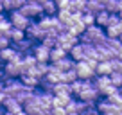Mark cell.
<instances>
[{"instance_id": "4fadbf2b", "label": "cell", "mask_w": 122, "mask_h": 115, "mask_svg": "<svg viewBox=\"0 0 122 115\" xmlns=\"http://www.w3.org/2000/svg\"><path fill=\"white\" fill-rule=\"evenodd\" d=\"M68 56L72 58L74 61H81V59H84V45L81 42H77L76 45L68 50Z\"/></svg>"}, {"instance_id": "5b68a950", "label": "cell", "mask_w": 122, "mask_h": 115, "mask_svg": "<svg viewBox=\"0 0 122 115\" xmlns=\"http://www.w3.org/2000/svg\"><path fill=\"white\" fill-rule=\"evenodd\" d=\"M23 74V67H22V58L18 59H13V61H7L4 67V76L9 77H20Z\"/></svg>"}, {"instance_id": "8fae6325", "label": "cell", "mask_w": 122, "mask_h": 115, "mask_svg": "<svg viewBox=\"0 0 122 115\" xmlns=\"http://www.w3.org/2000/svg\"><path fill=\"white\" fill-rule=\"evenodd\" d=\"M34 43L36 42H32L30 38H23V40H20V42H16V43H13V47H15L16 50H18L20 54H30L32 52V47H34Z\"/></svg>"}, {"instance_id": "d6986e66", "label": "cell", "mask_w": 122, "mask_h": 115, "mask_svg": "<svg viewBox=\"0 0 122 115\" xmlns=\"http://www.w3.org/2000/svg\"><path fill=\"white\" fill-rule=\"evenodd\" d=\"M65 56H68V50H65L63 47L56 45V47H52V49H50V63L59 61L61 58H65Z\"/></svg>"}, {"instance_id": "ab89813d", "label": "cell", "mask_w": 122, "mask_h": 115, "mask_svg": "<svg viewBox=\"0 0 122 115\" xmlns=\"http://www.w3.org/2000/svg\"><path fill=\"white\" fill-rule=\"evenodd\" d=\"M13 115H27V113H25V110H20V111H16V113H13Z\"/></svg>"}, {"instance_id": "d590c367", "label": "cell", "mask_w": 122, "mask_h": 115, "mask_svg": "<svg viewBox=\"0 0 122 115\" xmlns=\"http://www.w3.org/2000/svg\"><path fill=\"white\" fill-rule=\"evenodd\" d=\"M50 115H68L65 106H52L50 108Z\"/></svg>"}, {"instance_id": "e575fe53", "label": "cell", "mask_w": 122, "mask_h": 115, "mask_svg": "<svg viewBox=\"0 0 122 115\" xmlns=\"http://www.w3.org/2000/svg\"><path fill=\"white\" fill-rule=\"evenodd\" d=\"M110 63H111V70H113V72L122 74V59H118V58H113V59H110Z\"/></svg>"}, {"instance_id": "c3c4849f", "label": "cell", "mask_w": 122, "mask_h": 115, "mask_svg": "<svg viewBox=\"0 0 122 115\" xmlns=\"http://www.w3.org/2000/svg\"><path fill=\"white\" fill-rule=\"evenodd\" d=\"M68 115H79V113H77V111H74V113H68Z\"/></svg>"}, {"instance_id": "5bb4252c", "label": "cell", "mask_w": 122, "mask_h": 115, "mask_svg": "<svg viewBox=\"0 0 122 115\" xmlns=\"http://www.w3.org/2000/svg\"><path fill=\"white\" fill-rule=\"evenodd\" d=\"M93 84H95V88L99 90V94L102 95L104 90H106L108 86L111 84V79H110V76H95V79H93Z\"/></svg>"}, {"instance_id": "d6a6232c", "label": "cell", "mask_w": 122, "mask_h": 115, "mask_svg": "<svg viewBox=\"0 0 122 115\" xmlns=\"http://www.w3.org/2000/svg\"><path fill=\"white\" fill-rule=\"evenodd\" d=\"M104 9H106L108 13H117V9H118V0H108L106 4H104Z\"/></svg>"}, {"instance_id": "f546056e", "label": "cell", "mask_w": 122, "mask_h": 115, "mask_svg": "<svg viewBox=\"0 0 122 115\" xmlns=\"http://www.w3.org/2000/svg\"><path fill=\"white\" fill-rule=\"evenodd\" d=\"M70 9L72 11L84 13L86 11V0H70Z\"/></svg>"}, {"instance_id": "1f68e13d", "label": "cell", "mask_w": 122, "mask_h": 115, "mask_svg": "<svg viewBox=\"0 0 122 115\" xmlns=\"http://www.w3.org/2000/svg\"><path fill=\"white\" fill-rule=\"evenodd\" d=\"M79 115H101V111L97 110V106H95V104H88V106L84 108V110L81 111Z\"/></svg>"}, {"instance_id": "f6af8a7d", "label": "cell", "mask_w": 122, "mask_h": 115, "mask_svg": "<svg viewBox=\"0 0 122 115\" xmlns=\"http://www.w3.org/2000/svg\"><path fill=\"white\" fill-rule=\"evenodd\" d=\"M34 2H40V4H43V2H45V0H34Z\"/></svg>"}, {"instance_id": "484cf974", "label": "cell", "mask_w": 122, "mask_h": 115, "mask_svg": "<svg viewBox=\"0 0 122 115\" xmlns=\"http://www.w3.org/2000/svg\"><path fill=\"white\" fill-rule=\"evenodd\" d=\"M72 9H68V7H66V9H57V13H56V16H57V20H59V22L61 23H65V25H66V23H68L70 22V18H72Z\"/></svg>"}, {"instance_id": "b9f144b4", "label": "cell", "mask_w": 122, "mask_h": 115, "mask_svg": "<svg viewBox=\"0 0 122 115\" xmlns=\"http://www.w3.org/2000/svg\"><path fill=\"white\" fill-rule=\"evenodd\" d=\"M101 115H117V111H106V113H101Z\"/></svg>"}, {"instance_id": "ac0fdd59", "label": "cell", "mask_w": 122, "mask_h": 115, "mask_svg": "<svg viewBox=\"0 0 122 115\" xmlns=\"http://www.w3.org/2000/svg\"><path fill=\"white\" fill-rule=\"evenodd\" d=\"M27 0H2V5H4V13H11L20 9Z\"/></svg>"}, {"instance_id": "8d00e7d4", "label": "cell", "mask_w": 122, "mask_h": 115, "mask_svg": "<svg viewBox=\"0 0 122 115\" xmlns=\"http://www.w3.org/2000/svg\"><path fill=\"white\" fill-rule=\"evenodd\" d=\"M9 45H11V40H9L7 36L2 34L0 36V49H5V47H9Z\"/></svg>"}, {"instance_id": "603a6c76", "label": "cell", "mask_w": 122, "mask_h": 115, "mask_svg": "<svg viewBox=\"0 0 122 115\" xmlns=\"http://www.w3.org/2000/svg\"><path fill=\"white\" fill-rule=\"evenodd\" d=\"M104 31H106V36H108V38H118V36L122 34V25H120V23L108 25V27H104Z\"/></svg>"}, {"instance_id": "8992f818", "label": "cell", "mask_w": 122, "mask_h": 115, "mask_svg": "<svg viewBox=\"0 0 122 115\" xmlns=\"http://www.w3.org/2000/svg\"><path fill=\"white\" fill-rule=\"evenodd\" d=\"M99 97H101V94H99V90L95 88V84H92V86H88V88H84L83 92L77 95V99H81V101H84L86 104H95L97 101H99Z\"/></svg>"}, {"instance_id": "f1b7e54d", "label": "cell", "mask_w": 122, "mask_h": 115, "mask_svg": "<svg viewBox=\"0 0 122 115\" xmlns=\"http://www.w3.org/2000/svg\"><path fill=\"white\" fill-rule=\"evenodd\" d=\"M23 38H25V31H23V29H16V27H13L11 34H9L11 43H16V42H20V40H23Z\"/></svg>"}, {"instance_id": "3957f363", "label": "cell", "mask_w": 122, "mask_h": 115, "mask_svg": "<svg viewBox=\"0 0 122 115\" xmlns=\"http://www.w3.org/2000/svg\"><path fill=\"white\" fill-rule=\"evenodd\" d=\"M45 34H47V31L40 25L38 22H30L29 25H27V29H25V36L30 38L32 42H36V43L41 42V40L45 38Z\"/></svg>"}, {"instance_id": "7402d4cb", "label": "cell", "mask_w": 122, "mask_h": 115, "mask_svg": "<svg viewBox=\"0 0 122 115\" xmlns=\"http://www.w3.org/2000/svg\"><path fill=\"white\" fill-rule=\"evenodd\" d=\"M41 9H43V15L54 16L57 13V4L54 2V0H45V2L41 4Z\"/></svg>"}, {"instance_id": "7a4b0ae2", "label": "cell", "mask_w": 122, "mask_h": 115, "mask_svg": "<svg viewBox=\"0 0 122 115\" xmlns=\"http://www.w3.org/2000/svg\"><path fill=\"white\" fill-rule=\"evenodd\" d=\"M20 11L27 16V18H40L43 15V9L40 2H34V0H27L25 4L20 7Z\"/></svg>"}, {"instance_id": "6da1fadb", "label": "cell", "mask_w": 122, "mask_h": 115, "mask_svg": "<svg viewBox=\"0 0 122 115\" xmlns=\"http://www.w3.org/2000/svg\"><path fill=\"white\" fill-rule=\"evenodd\" d=\"M106 40V31H104V27L97 25H88L86 29L83 31V34H79V42L81 43H92V45H101L104 43Z\"/></svg>"}, {"instance_id": "f35d334b", "label": "cell", "mask_w": 122, "mask_h": 115, "mask_svg": "<svg viewBox=\"0 0 122 115\" xmlns=\"http://www.w3.org/2000/svg\"><path fill=\"white\" fill-rule=\"evenodd\" d=\"M5 97H7V94H5L4 90H0V104H2V103L5 101Z\"/></svg>"}, {"instance_id": "836d02e7", "label": "cell", "mask_w": 122, "mask_h": 115, "mask_svg": "<svg viewBox=\"0 0 122 115\" xmlns=\"http://www.w3.org/2000/svg\"><path fill=\"white\" fill-rule=\"evenodd\" d=\"M83 23L84 25H93L95 23V15H92V13H88V11H84L83 13Z\"/></svg>"}, {"instance_id": "30bf717a", "label": "cell", "mask_w": 122, "mask_h": 115, "mask_svg": "<svg viewBox=\"0 0 122 115\" xmlns=\"http://www.w3.org/2000/svg\"><path fill=\"white\" fill-rule=\"evenodd\" d=\"M22 56H23V54H20L13 45L5 47V49H0V61H2V63H7V61H13V59H18V58H22Z\"/></svg>"}, {"instance_id": "7c38bea8", "label": "cell", "mask_w": 122, "mask_h": 115, "mask_svg": "<svg viewBox=\"0 0 122 115\" xmlns=\"http://www.w3.org/2000/svg\"><path fill=\"white\" fill-rule=\"evenodd\" d=\"M2 106H4V110L9 111V113H16V111L23 110V104L18 103V101H16V97H13V95H7V97H5V101L2 103Z\"/></svg>"}, {"instance_id": "e0dca14e", "label": "cell", "mask_w": 122, "mask_h": 115, "mask_svg": "<svg viewBox=\"0 0 122 115\" xmlns=\"http://www.w3.org/2000/svg\"><path fill=\"white\" fill-rule=\"evenodd\" d=\"M54 95H72V86H70V83H63V81L56 83L54 84Z\"/></svg>"}, {"instance_id": "7bdbcfd3", "label": "cell", "mask_w": 122, "mask_h": 115, "mask_svg": "<svg viewBox=\"0 0 122 115\" xmlns=\"http://www.w3.org/2000/svg\"><path fill=\"white\" fill-rule=\"evenodd\" d=\"M0 13H4V5H2V0H0Z\"/></svg>"}, {"instance_id": "52a82bcc", "label": "cell", "mask_w": 122, "mask_h": 115, "mask_svg": "<svg viewBox=\"0 0 122 115\" xmlns=\"http://www.w3.org/2000/svg\"><path fill=\"white\" fill-rule=\"evenodd\" d=\"M77 42H79V36L72 34V32H68V31H63L59 36H57V45L63 47L65 50H70Z\"/></svg>"}, {"instance_id": "d4e9b609", "label": "cell", "mask_w": 122, "mask_h": 115, "mask_svg": "<svg viewBox=\"0 0 122 115\" xmlns=\"http://www.w3.org/2000/svg\"><path fill=\"white\" fill-rule=\"evenodd\" d=\"M95 23L101 27H106L108 23H110V13L106 11V9H102V11H99L95 15Z\"/></svg>"}, {"instance_id": "9a60e30c", "label": "cell", "mask_w": 122, "mask_h": 115, "mask_svg": "<svg viewBox=\"0 0 122 115\" xmlns=\"http://www.w3.org/2000/svg\"><path fill=\"white\" fill-rule=\"evenodd\" d=\"M52 65H54V67H57L61 72H66V70H70V68H74V67H76V61H74L70 56H65V58H61L59 61L52 63Z\"/></svg>"}, {"instance_id": "ee69618b", "label": "cell", "mask_w": 122, "mask_h": 115, "mask_svg": "<svg viewBox=\"0 0 122 115\" xmlns=\"http://www.w3.org/2000/svg\"><path fill=\"white\" fill-rule=\"evenodd\" d=\"M4 18H5V15H4V13H0V22H2Z\"/></svg>"}, {"instance_id": "cb8c5ba5", "label": "cell", "mask_w": 122, "mask_h": 115, "mask_svg": "<svg viewBox=\"0 0 122 115\" xmlns=\"http://www.w3.org/2000/svg\"><path fill=\"white\" fill-rule=\"evenodd\" d=\"M104 5L101 4L99 0H86V11L92 13V15H97L99 11H102Z\"/></svg>"}, {"instance_id": "7dc6e473", "label": "cell", "mask_w": 122, "mask_h": 115, "mask_svg": "<svg viewBox=\"0 0 122 115\" xmlns=\"http://www.w3.org/2000/svg\"><path fill=\"white\" fill-rule=\"evenodd\" d=\"M117 115H122V110H118V111H117Z\"/></svg>"}, {"instance_id": "bcb514c9", "label": "cell", "mask_w": 122, "mask_h": 115, "mask_svg": "<svg viewBox=\"0 0 122 115\" xmlns=\"http://www.w3.org/2000/svg\"><path fill=\"white\" fill-rule=\"evenodd\" d=\"M118 42H120V43H122V34H120V36H118Z\"/></svg>"}, {"instance_id": "4dcf8cb0", "label": "cell", "mask_w": 122, "mask_h": 115, "mask_svg": "<svg viewBox=\"0 0 122 115\" xmlns=\"http://www.w3.org/2000/svg\"><path fill=\"white\" fill-rule=\"evenodd\" d=\"M41 43L52 49V47H56V45H57V36H56V34H49V32H47L45 38L41 40Z\"/></svg>"}, {"instance_id": "60d3db41", "label": "cell", "mask_w": 122, "mask_h": 115, "mask_svg": "<svg viewBox=\"0 0 122 115\" xmlns=\"http://www.w3.org/2000/svg\"><path fill=\"white\" fill-rule=\"evenodd\" d=\"M0 90H4V77H0Z\"/></svg>"}, {"instance_id": "681fc988", "label": "cell", "mask_w": 122, "mask_h": 115, "mask_svg": "<svg viewBox=\"0 0 122 115\" xmlns=\"http://www.w3.org/2000/svg\"><path fill=\"white\" fill-rule=\"evenodd\" d=\"M4 115H13V113H9V111H5V113H4Z\"/></svg>"}, {"instance_id": "ba28073f", "label": "cell", "mask_w": 122, "mask_h": 115, "mask_svg": "<svg viewBox=\"0 0 122 115\" xmlns=\"http://www.w3.org/2000/svg\"><path fill=\"white\" fill-rule=\"evenodd\" d=\"M76 72L81 79H93L95 77V70L88 65L86 59H81V61H76Z\"/></svg>"}, {"instance_id": "74e56055", "label": "cell", "mask_w": 122, "mask_h": 115, "mask_svg": "<svg viewBox=\"0 0 122 115\" xmlns=\"http://www.w3.org/2000/svg\"><path fill=\"white\" fill-rule=\"evenodd\" d=\"M115 58H118V59H122V43L115 49Z\"/></svg>"}, {"instance_id": "2e32d148", "label": "cell", "mask_w": 122, "mask_h": 115, "mask_svg": "<svg viewBox=\"0 0 122 115\" xmlns=\"http://www.w3.org/2000/svg\"><path fill=\"white\" fill-rule=\"evenodd\" d=\"M20 81H22L25 86H29V88H34V90L40 86V77L32 76V74H22V76H20Z\"/></svg>"}, {"instance_id": "83f0119b", "label": "cell", "mask_w": 122, "mask_h": 115, "mask_svg": "<svg viewBox=\"0 0 122 115\" xmlns=\"http://www.w3.org/2000/svg\"><path fill=\"white\" fill-rule=\"evenodd\" d=\"M77 77H79V76H77L76 67H74V68H70V70H66V72H63V76H61V81H63V83H74Z\"/></svg>"}, {"instance_id": "277c9868", "label": "cell", "mask_w": 122, "mask_h": 115, "mask_svg": "<svg viewBox=\"0 0 122 115\" xmlns=\"http://www.w3.org/2000/svg\"><path fill=\"white\" fill-rule=\"evenodd\" d=\"M9 20H11L13 27H16V29H23V31H25L27 25L30 23V18H27V16L23 15L20 9H16V11H11V13H9Z\"/></svg>"}, {"instance_id": "ffe728a7", "label": "cell", "mask_w": 122, "mask_h": 115, "mask_svg": "<svg viewBox=\"0 0 122 115\" xmlns=\"http://www.w3.org/2000/svg\"><path fill=\"white\" fill-rule=\"evenodd\" d=\"M113 72L111 70V63L110 59H106V61H99L95 67V76H110V74Z\"/></svg>"}, {"instance_id": "44dd1931", "label": "cell", "mask_w": 122, "mask_h": 115, "mask_svg": "<svg viewBox=\"0 0 122 115\" xmlns=\"http://www.w3.org/2000/svg\"><path fill=\"white\" fill-rule=\"evenodd\" d=\"M61 76H63V72H61L57 67L50 65V67H49V72H47L45 77L50 81V83H59V81H61Z\"/></svg>"}, {"instance_id": "4316f807", "label": "cell", "mask_w": 122, "mask_h": 115, "mask_svg": "<svg viewBox=\"0 0 122 115\" xmlns=\"http://www.w3.org/2000/svg\"><path fill=\"white\" fill-rule=\"evenodd\" d=\"M11 31H13V23H11V20H9V18H4L2 22H0V34H4V36H7V38H9Z\"/></svg>"}, {"instance_id": "9c48e42d", "label": "cell", "mask_w": 122, "mask_h": 115, "mask_svg": "<svg viewBox=\"0 0 122 115\" xmlns=\"http://www.w3.org/2000/svg\"><path fill=\"white\" fill-rule=\"evenodd\" d=\"M32 56H34L38 61H45V63H49V61H50V47L43 45L41 42L34 43V47H32Z\"/></svg>"}]
</instances>
